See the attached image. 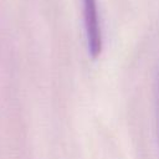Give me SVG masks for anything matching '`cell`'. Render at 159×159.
<instances>
[{
  "instance_id": "cell-1",
  "label": "cell",
  "mask_w": 159,
  "mask_h": 159,
  "mask_svg": "<svg viewBox=\"0 0 159 159\" xmlns=\"http://www.w3.org/2000/svg\"><path fill=\"white\" fill-rule=\"evenodd\" d=\"M83 2V22L87 40L88 53L92 58H97L102 52V30L97 7V0H82Z\"/></svg>"
}]
</instances>
